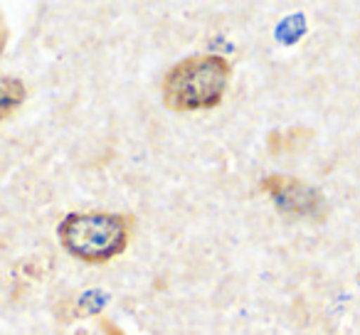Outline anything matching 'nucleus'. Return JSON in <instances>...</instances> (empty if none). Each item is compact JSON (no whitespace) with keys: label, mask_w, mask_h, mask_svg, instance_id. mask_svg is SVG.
Returning a JSON list of instances; mask_svg holds the SVG:
<instances>
[{"label":"nucleus","mask_w":360,"mask_h":335,"mask_svg":"<svg viewBox=\"0 0 360 335\" xmlns=\"http://www.w3.org/2000/svg\"><path fill=\"white\" fill-rule=\"evenodd\" d=\"M230 79V67L222 57H193L180 62L165 77V104L178 111L210 109L222 99Z\"/></svg>","instance_id":"obj_1"},{"label":"nucleus","mask_w":360,"mask_h":335,"mask_svg":"<svg viewBox=\"0 0 360 335\" xmlns=\"http://www.w3.org/2000/svg\"><path fill=\"white\" fill-rule=\"evenodd\" d=\"M62 244L86 261H104L126 244V227L114 215H72L60 227Z\"/></svg>","instance_id":"obj_2"},{"label":"nucleus","mask_w":360,"mask_h":335,"mask_svg":"<svg viewBox=\"0 0 360 335\" xmlns=\"http://www.w3.org/2000/svg\"><path fill=\"white\" fill-rule=\"evenodd\" d=\"M264 190L274 197V202L284 212L296 217H311V220H319L326 215V200L316 188L306 185L294 178L284 176H271L264 180Z\"/></svg>","instance_id":"obj_3"},{"label":"nucleus","mask_w":360,"mask_h":335,"mask_svg":"<svg viewBox=\"0 0 360 335\" xmlns=\"http://www.w3.org/2000/svg\"><path fill=\"white\" fill-rule=\"evenodd\" d=\"M22 96H25V89L20 81L3 77L0 79V119H6L15 106H20Z\"/></svg>","instance_id":"obj_4"},{"label":"nucleus","mask_w":360,"mask_h":335,"mask_svg":"<svg viewBox=\"0 0 360 335\" xmlns=\"http://www.w3.org/2000/svg\"><path fill=\"white\" fill-rule=\"evenodd\" d=\"M106 333H109V335H121L119 330H116L114 325H109V323H106Z\"/></svg>","instance_id":"obj_5"}]
</instances>
